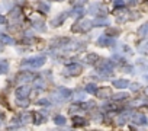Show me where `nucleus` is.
<instances>
[{
    "mask_svg": "<svg viewBox=\"0 0 148 131\" xmlns=\"http://www.w3.org/2000/svg\"><path fill=\"white\" fill-rule=\"evenodd\" d=\"M86 61H87L89 64H96V63H99V61H100V58H99V55H97V54H89V55H87V58H86Z\"/></svg>",
    "mask_w": 148,
    "mask_h": 131,
    "instance_id": "14",
    "label": "nucleus"
},
{
    "mask_svg": "<svg viewBox=\"0 0 148 131\" xmlns=\"http://www.w3.org/2000/svg\"><path fill=\"white\" fill-rule=\"evenodd\" d=\"M71 95H73V92L70 89H67V88H58L57 92L52 93V101H55L57 103H61V102L70 99Z\"/></svg>",
    "mask_w": 148,
    "mask_h": 131,
    "instance_id": "2",
    "label": "nucleus"
},
{
    "mask_svg": "<svg viewBox=\"0 0 148 131\" xmlns=\"http://www.w3.org/2000/svg\"><path fill=\"white\" fill-rule=\"evenodd\" d=\"M86 90H87L89 93H96V92H97V88H96V85H93V83H89V85L86 86Z\"/></svg>",
    "mask_w": 148,
    "mask_h": 131,
    "instance_id": "22",
    "label": "nucleus"
},
{
    "mask_svg": "<svg viewBox=\"0 0 148 131\" xmlns=\"http://www.w3.org/2000/svg\"><path fill=\"white\" fill-rule=\"evenodd\" d=\"M147 93H148V89H147Z\"/></svg>",
    "mask_w": 148,
    "mask_h": 131,
    "instance_id": "38",
    "label": "nucleus"
},
{
    "mask_svg": "<svg viewBox=\"0 0 148 131\" xmlns=\"http://www.w3.org/2000/svg\"><path fill=\"white\" fill-rule=\"evenodd\" d=\"M68 44V38H57L51 41V48H61Z\"/></svg>",
    "mask_w": 148,
    "mask_h": 131,
    "instance_id": "8",
    "label": "nucleus"
},
{
    "mask_svg": "<svg viewBox=\"0 0 148 131\" xmlns=\"http://www.w3.org/2000/svg\"><path fill=\"white\" fill-rule=\"evenodd\" d=\"M129 2H131V3H134V2H135V0H129Z\"/></svg>",
    "mask_w": 148,
    "mask_h": 131,
    "instance_id": "35",
    "label": "nucleus"
},
{
    "mask_svg": "<svg viewBox=\"0 0 148 131\" xmlns=\"http://www.w3.org/2000/svg\"><path fill=\"white\" fill-rule=\"evenodd\" d=\"M132 122H134L135 125H144V124H147V118H145L144 115L136 114V115L132 117Z\"/></svg>",
    "mask_w": 148,
    "mask_h": 131,
    "instance_id": "13",
    "label": "nucleus"
},
{
    "mask_svg": "<svg viewBox=\"0 0 148 131\" xmlns=\"http://www.w3.org/2000/svg\"><path fill=\"white\" fill-rule=\"evenodd\" d=\"M55 2H62V0H55Z\"/></svg>",
    "mask_w": 148,
    "mask_h": 131,
    "instance_id": "37",
    "label": "nucleus"
},
{
    "mask_svg": "<svg viewBox=\"0 0 148 131\" xmlns=\"http://www.w3.org/2000/svg\"><path fill=\"white\" fill-rule=\"evenodd\" d=\"M99 73L102 74H110L113 72V63L110 60H102L99 61Z\"/></svg>",
    "mask_w": 148,
    "mask_h": 131,
    "instance_id": "5",
    "label": "nucleus"
},
{
    "mask_svg": "<svg viewBox=\"0 0 148 131\" xmlns=\"http://www.w3.org/2000/svg\"><path fill=\"white\" fill-rule=\"evenodd\" d=\"M70 2H71V5H73V6H76V8H80L82 5H84V3L87 2V0H70Z\"/></svg>",
    "mask_w": 148,
    "mask_h": 131,
    "instance_id": "23",
    "label": "nucleus"
},
{
    "mask_svg": "<svg viewBox=\"0 0 148 131\" xmlns=\"http://www.w3.org/2000/svg\"><path fill=\"white\" fill-rule=\"evenodd\" d=\"M29 92H31V88L25 85V86L18 88L15 93H16V98H18V99H26V98H28V95H29Z\"/></svg>",
    "mask_w": 148,
    "mask_h": 131,
    "instance_id": "6",
    "label": "nucleus"
},
{
    "mask_svg": "<svg viewBox=\"0 0 148 131\" xmlns=\"http://www.w3.org/2000/svg\"><path fill=\"white\" fill-rule=\"evenodd\" d=\"M92 25H93V22H92L90 19H86V18H83V19H80V21L77 22V25H74V26H73V31L86 32V31H89V29L92 28Z\"/></svg>",
    "mask_w": 148,
    "mask_h": 131,
    "instance_id": "4",
    "label": "nucleus"
},
{
    "mask_svg": "<svg viewBox=\"0 0 148 131\" xmlns=\"http://www.w3.org/2000/svg\"><path fill=\"white\" fill-rule=\"evenodd\" d=\"M113 86L116 89H126L129 86V82L125 79H118V80H113Z\"/></svg>",
    "mask_w": 148,
    "mask_h": 131,
    "instance_id": "12",
    "label": "nucleus"
},
{
    "mask_svg": "<svg viewBox=\"0 0 148 131\" xmlns=\"http://www.w3.org/2000/svg\"><path fill=\"white\" fill-rule=\"evenodd\" d=\"M126 121H128V114H122V115L118 118V122H119L121 125H123Z\"/></svg>",
    "mask_w": 148,
    "mask_h": 131,
    "instance_id": "25",
    "label": "nucleus"
},
{
    "mask_svg": "<svg viewBox=\"0 0 148 131\" xmlns=\"http://www.w3.org/2000/svg\"><path fill=\"white\" fill-rule=\"evenodd\" d=\"M47 58L45 55H36V57H31V58H26L22 61V67H29V69H38V67H42L45 64Z\"/></svg>",
    "mask_w": 148,
    "mask_h": 131,
    "instance_id": "1",
    "label": "nucleus"
},
{
    "mask_svg": "<svg viewBox=\"0 0 148 131\" xmlns=\"http://www.w3.org/2000/svg\"><path fill=\"white\" fill-rule=\"evenodd\" d=\"M38 8H39L41 12H45V13L49 12V5L45 3V2H39V3H38Z\"/></svg>",
    "mask_w": 148,
    "mask_h": 131,
    "instance_id": "21",
    "label": "nucleus"
},
{
    "mask_svg": "<svg viewBox=\"0 0 148 131\" xmlns=\"http://www.w3.org/2000/svg\"><path fill=\"white\" fill-rule=\"evenodd\" d=\"M138 35H141V37H147V35H148V22H145V23H142V25L139 26Z\"/></svg>",
    "mask_w": 148,
    "mask_h": 131,
    "instance_id": "16",
    "label": "nucleus"
},
{
    "mask_svg": "<svg viewBox=\"0 0 148 131\" xmlns=\"http://www.w3.org/2000/svg\"><path fill=\"white\" fill-rule=\"evenodd\" d=\"M84 96H86V95H84V93H82V92H80V95H79V98H80V99H84Z\"/></svg>",
    "mask_w": 148,
    "mask_h": 131,
    "instance_id": "34",
    "label": "nucleus"
},
{
    "mask_svg": "<svg viewBox=\"0 0 148 131\" xmlns=\"http://www.w3.org/2000/svg\"><path fill=\"white\" fill-rule=\"evenodd\" d=\"M34 115H35V124H41V122L45 121V118L41 114H34Z\"/></svg>",
    "mask_w": 148,
    "mask_h": 131,
    "instance_id": "26",
    "label": "nucleus"
},
{
    "mask_svg": "<svg viewBox=\"0 0 148 131\" xmlns=\"http://www.w3.org/2000/svg\"><path fill=\"white\" fill-rule=\"evenodd\" d=\"M62 131H71V130H62Z\"/></svg>",
    "mask_w": 148,
    "mask_h": 131,
    "instance_id": "36",
    "label": "nucleus"
},
{
    "mask_svg": "<svg viewBox=\"0 0 148 131\" xmlns=\"http://www.w3.org/2000/svg\"><path fill=\"white\" fill-rule=\"evenodd\" d=\"M97 44L102 45V47H113L115 45V39L112 37H108V35H103L97 39Z\"/></svg>",
    "mask_w": 148,
    "mask_h": 131,
    "instance_id": "7",
    "label": "nucleus"
},
{
    "mask_svg": "<svg viewBox=\"0 0 148 131\" xmlns=\"http://www.w3.org/2000/svg\"><path fill=\"white\" fill-rule=\"evenodd\" d=\"M16 80H18L19 83H21V82H31V80H32V73H29V72H22V73L18 74Z\"/></svg>",
    "mask_w": 148,
    "mask_h": 131,
    "instance_id": "10",
    "label": "nucleus"
},
{
    "mask_svg": "<svg viewBox=\"0 0 148 131\" xmlns=\"http://www.w3.org/2000/svg\"><path fill=\"white\" fill-rule=\"evenodd\" d=\"M126 98V93H118V95H113V99H123Z\"/></svg>",
    "mask_w": 148,
    "mask_h": 131,
    "instance_id": "30",
    "label": "nucleus"
},
{
    "mask_svg": "<svg viewBox=\"0 0 148 131\" xmlns=\"http://www.w3.org/2000/svg\"><path fill=\"white\" fill-rule=\"evenodd\" d=\"M38 88H44V83H42V80H36V83H35Z\"/></svg>",
    "mask_w": 148,
    "mask_h": 131,
    "instance_id": "32",
    "label": "nucleus"
},
{
    "mask_svg": "<svg viewBox=\"0 0 148 131\" xmlns=\"http://www.w3.org/2000/svg\"><path fill=\"white\" fill-rule=\"evenodd\" d=\"M138 51L142 52V54H148V39L142 41V42L138 45Z\"/></svg>",
    "mask_w": 148,
    "mask_h": 131,
    "instance_id": "15",
    "label": "nucleus"
},
{
    "mask_svg": "<svg viewBox=\"0 0 148 131\" xmlns=\"http://www.w3.org/2000/svg\"><path fill=\"white\" fill-rule=\"evenodd\" d=\"M96 95L99 98H102V99H106V98H110L112 96V92H110L109 88H102V89H97Z\"/></svg>",
    "mask_w": 148,
    "mask_h": 131,
    "instance_id": "11",
    "label": "nucleus"
},
{
    "mask_svg": "<svg viewBox=\"0 0 148 131\" xmlns=\"http://www.w3.org/2000/svg\"><path fill=\"white\" fill-rule=\"evenodd\" d=\"M83 12H84V10H83V8L80 6V8H76V9H74L71 15H73V16H82V15H83Z\"/></svg>",
    "mask_w": 148,
    "mask_h": 131,
    "instance_id": "24",
    "label": "nucleus"
},
{
    "mask_svg": "<svg viewBox=\"0 0 148 131\" xmlns=\"http://www.w3.org/2000/svg\"><path fill=\"white\" fill-rule=\"evenodd\" d=\"M93 23H95L96 26H105V25H108V23H109V19H108V18H105V16H103V18H97Z\"/></svg>",
    "mask_w": 148,
    "mask_h": 131,
    "instance_id": "17",
    "label": "nucleus"
},
{
    "mask_svg": "<svg viewBox=\"0 0 148 131\" xmlns=\"http://www.w3.org/2000/svg\"><path fill=\"white\" fill-rule=\"evenodd\" d=\"M86 124V121L83 119V118H74V125H84Z\"/></svg>",
    "mask_w": 148,
    "mask_h": 131,
    "instance_id": "27",
    "label": "nucleus"
},
{
    "mask_svg": "<svg viewBox=\"0 0 148 131\" xmlns=\"http://www.w3.org/2000/svg\"><path fill=\"white\" fill-rule=\"evenodd\" d=\"M0 42H2V44H8V45H10V44H13L15 41L9 37V35H5V34H2V35H0Z\"/></svg>",
    "mask_w": 148,
    "mask_h": 131,
    "instance_id": "18",
    "label": "nucleus"
},
{
    "mask_svg": "<svg viewBox=\"0 0 148 131\" xmlns=\"http://www.w3.org/2000/svg\"><path fill=\"white\" fill-rule=\"evenodd\" d=\"M54 124H55V125H64V124H65V117H62V115L54 117Z\"/></svg>",
    "mask_w": 148,
    "mask_h": 131,
    "instance_id": "19",
    "label": "nucleus"
},
{
    "mask_svg": "<svg viewBox=\"0 0 148 131\" xmlns=\"http://www.w3.org/2000/svg\"><path fill=\"white\" fill-rule=\"evenodd\" d=\"M10 15H12L13 18H15V16H18V15H19V9H15V10H12V13H10Z\"/></svg>",
    "mask_w": 148,
    "mask_h": 131,
    "instance_id": "31",
    "label": "nucleus"
},
{
    "mask_svg": "<svg viewBox=\"0 0 148 131\" xmlns=\"http://www.w3.org/2000/svg\"><path fill=\"white\" fill-rule=\"evenodd\" d=\"M113 6H115V8L125 6V0H113Z\"/></svg>",
    "mask_w": 148,
    "mask_h": 131,
    "instance_id": "28",
    "label": "nucleus"
},
{
    "mask_svg": "<svg viewBox=\"0 0 148 131\" xmlns=\"http://www.w3.org/2000/svg\"><path fill=\"white\" fill-rule=\"evenodd\" d=\"M9 69V66H8V61H3V60H0V74H3L6 73Z\"/></svg>",
    "mask_w": 148,
    "mask_h": 131,
    "instance_id": "20",
    "label": "nucleus"
},
{
    "mask_svg": "<svg viewBox=\"0 0 148 131\" xmlns=\"http://www.w3.org/2000/svg\"><path fill=\"white\" fill-rule=\"evenodd\" d=\"M64 73L67 76H79L82 73V66L79 63H71V64H67L65 66V70Z\"/></svg>",
    "mask_w": 148,
    "mask_h": 131,
    "instance_id": "3",
    "label": "nucleus"
},
{
    "mask_svg": "<svg viewBox=\"0 0 148 131\" xmlns=\"http://www.w3.org/2000/svg\"><path fill=\"white\" fill-rule=\"evenodd\" d=\"M2 23H5V18H3L2 15H0V25H2Z\"/></svg>",
    "mask_w": 148,
    "mask_h": 131,
    "instance_id": "33",
    "label": "nucleus"
},
{
    "mask_svg": "<svg viewBox=\"0 0 148 131\" xmlns=\"http://www.w3.org/2000/svg\"><path fill=\"white\" fill-rule=\"evenodd\" d=\"M38 105H41V106H49V101L48 99H41V101H38Z\"/></svg>",
    "mask_w": 148,
    "mask_h": 131,
    "instance_id": "29",
    "label": "nucleus"
},
{
    "mask_svg": "<svg viewBox=\"0 0 148 131\" xmlns=\"http://www.w3.org/2000/svg\"><path fill=\"white\" fill-rule=\"evenodd\" d=\"M68 16H70V13H67V12H62L61 15H58V16H57L54 21H52V25H54V26H60V25H61V23H62V22H64V21H65Z\"/></svg>",
    "mask_w": 148,
    "mask_h": 131,
    "instance_id": "9",
    "label": "nucleus"
}]
</instances>
